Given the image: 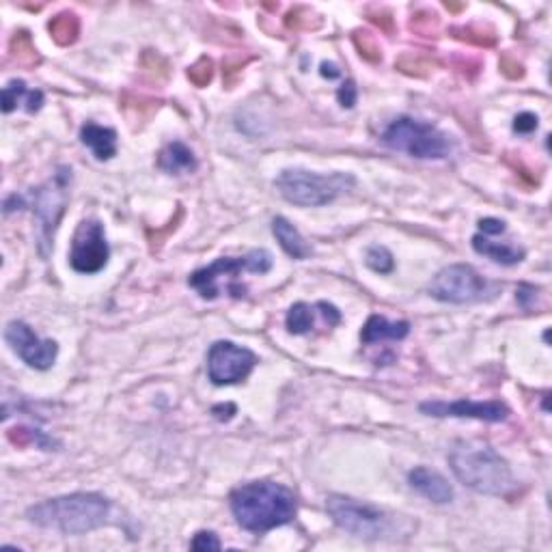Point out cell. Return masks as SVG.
<instances>
[{"mask_svg":"<svg viewBox=\"0 0 552 552\" xmlns=\"http://www.w3.org/2000/svg\"><path fill=\"white\" fill-rule=\"evenodd\" d=\"M354 41H357L360 54H363L365 59H369V61H378L380 59V48L378 43L374 41V37H371V32L367 31H358L357 35H354Z\"/></svg>","mask_w":552,"mask_h":552,"instance_id":"cell-26","label":"cell"},{"mask_svg":"<svg viewBox=\"0 0 552 552\" xmlns=\"http://www.w3.org/2000/svg\"><path fill=\"white\" fill-rule=\"evenodd\" d=\"M317 315H320V304L296 303L287 311V330L292 332V335H309L315 328Z\"/></svg>","mask_w":552,"mask_h":552,"instance_id":"cell-21","label":"cell"},{"mask_svg":"<svg viewBox=\"0 0 552 552\" xmlns=\"http://www.w3.org/2000/svg\"><path fill=\"white\" fill-rule=\"evenodd\" d=\"M82 145L93 151L97 160H111L117 156V132L113 128H104L97 123H85L80 130Z\"/></svg>","mask_w":552,"mask_h":552,"instance_id":"cell-16","label":"cell"},{"mask_svg":"<svg viewBox=\"0 0 552 552\" xmlns=\"http://www.w3.org/2000/svg\"><path fill=\"white\" fill-rule=\"evenodd\" d=\"M255 365V354L231 341H216L207 352V376L216 386L238 385L246 380Z\"/></svg>","mask_w":552,"mask_h":552,"instance_id":"cell-9","label":"cell"},{"mask_svg":"<svg viewBox=\"0 0 552 552\" xmlns=\"http://www.w3.org/2000/svg\"><path fill=\"white\" fill-rule=\"evenodd\" d=\"M190 546H193V550H221V542L212 531H199Z\"/></svg>","mask_w":552,"mask_h":552,"instance_id":"cell-27","label":"cell"},{"mask_svg":"<svg viewBox=\"0 0 552 552\" xmlns=\"http://www.w3.org/2000/svg\"><path fill=\"white\" fill-rule=\"evenodd\" d=\"M272 233H275L281 249L285 250L289 257H294V259H307L311 255V246L307 244V240L300 236L298 229L294 227L287 218L276 216L275 221H272Z\"/></svg>","mask_w":552,"mask_h":552,"instance_id":"cell-17","label":"cell"},{"mask_svg":"<svg viewBox=\"0 0 552 552\" xmlns=\"http://www.w3.org/2000/svg\"><path fill=\"white\" fill-rule=\"evenodd\" d=\"M48 31H50L52 40L59 43V46H69L78 40L80 32V20L76 14H69V11H63V14L54 15L48 24Z\"/></svg>","mask_w":552,"mask_h":552,"instance_id":"cell-22","label":"cell"},{"mask_svg":"<svg viewBox=\"0 0 552 552\" xmlns=\"http://www.w3.org/2000/svg\"><path fill=\"white\" fill-rule=\"evenodd\" d=\"M231 511L250 533H267L296 518L294 492L276 481H250L231 492Z\"/></svg>","mask_w":552,"mask_h":552,"instance_id":"cell-1","label":"cell"},{"mask_svg":"<svg viewBox=\"0 0 552 552\" xmlns=\"http://www.w3.org/2000/svg\"><path fill=\"white\" fill-rule=\"evenodd\" d=\"M451 471L466 488L479 494L505 496L513 490L510 464L481 440H460L449 453Z\"/></svg>","mask_w":552,"mask_h":552,"instance_id":"cell-3","label":"cell"},{"mask_svg":"<svg viewBox=\"0 0 552 552\" xmlns=\"http://www.w3.org/2000/svg\"><path fill=\"white\" fill-rule=\"evenodd\" d=\"M158 167L168 175H182V173H193L196 168V158L190 147H186L179 140L168 143L158 156Z\"/></svg>","mask_w":552,"mask_h":552,"instance_id":"cell-18","label":"cell"},{"mask_svg":"<svg viewBox=\"0 0 552 552\" xmlns=\"http://www.w3.org/2000/svg\"><path fill=\"white\" fill-rule=\"evenodd\" d=\"M365 264H367L374 272H378V275H391L393 267H395V259H393L391 250L386 249V246L374 244L367 249Z\"/></svg>","mask_w":552,"mask_h":552,"instance_id":"cell-24","label":"cell"},{"mask_svg":"<svg viewBox=\"0 0 552 552\" xmlns=\"http://www.w3.org/2000/svg\"><path fill=\"white\" fill-rule=\"evenodd\" d=\"M505 229V222L499 221V218H481L479 221L481 236H499Z\"/></svg>","mask_w":552,"mask_h":552,"instance_id":"cell-30","label":"cell"},{"mask_svg":"<svg viewBox=\"0 0 552 552\" xmlns=\"http://www.w3.org/2000/svg\"><path fill=\"white\" fill-rule=\"evenodd\" d=\"M419 410L430 417H457V419H479L488 423H501L510 417V408L501 402H471V399H457V402H425Z\"/></svg>","mask_w":552,"mask_h":552,"instance_id":"cell-13","label":"cell"},{"mask_svg":"<svg viewBox=\"0 0 552 552\" xmlns=\"http://www.w3.org/2000/svg\"><path fill=\"white\" fill-rule=\"evenodd\" d=\"M276 188L285 201L300 207H321L332 204L357 186L349 173L320 175L303 168H287L276 177Z\"/></svg>","mask_w":552,"mask_h":552,"instance_id":"cell-4","label":"cell"},{"mask_svg":"<svg viewBox=\"0 0 552 552\" xmlns=\"http://www.w3.org/2000/svg\"><path fill=\"white\" fill-rule=\"evenodd\" d=\"M212 76H214V65H212L210 59H199V61L188 69V78L193 80V85L196 86L210 85Z\"/></svg>","mask_w":552,"mask_h":552,"instance_id":"cell-25","label":"cell"},{"mask_svg":"<svg viewBox=\"0 0 552 552\" xmlns=\"http://www.w3.org/2000/svg\"><path fill=\"white\" fill-rule=\"evenodd\" d=\"M339 74L341 72H339L332 63H321V76H324V78H339Z\"/></svg>","mask_w":552,"mask_h":552,"instance_id":"cell-32","label":"cell"},{"mask_svg":"<svg viewBox=\"0 0 552 552\" xmlns=\"http://www.w3.org/2000/svg\"><path fill=\"white\" fill-rule=\"evenodd\" d=\"M5 339L18 357L32 369L46 371L57 360L59 346L52 339H40L24 321H9L5 328Z\"/></svg>","mask_w":552,"mask_h":552,"instance_id":"cell-12","label":"cell"},{"mask_svg":"<svg viewBox=\"0 0 552 552\" xmlns=\"http://www.w3.org/2000/svg\"><path fill=\"white\" fill-rule=\"evenodd\" d=\"M24 207V199L18 195H11L7 201H5V214H11L14 210H22Z\"/></svg>","mask_w":552,"mask_h":552,"instance_id":"cell-31","label":"cell"},{"mask_svg":"<svg viewBox=\"0 0 552 552\" xmlns=\"http://www.w3.org/2000/svg\"><path fill=\"white\" fill-rule=\"evenodd\" d=\"M18 104H26V111L37 113L43 106V93L29 91L22 80H11L3 89V113H11Z\"/></svg>","mask_w":552,"mask_h":552,"instance_id":"cell-20","label":"cell"},{"mask_svg":"<svg viewBox=\"0 0 552 552\" xmlns=\"http://www.w3.org/2000/svg\"><path fill=\"white\" fill-rule=\"evenodd\" d=\"M326 507L337 527L357 535V538L376 539L391 531V518L378 507L367 505V502L332 494L326 501Z\"/></svg>","mask_w":552,"mask_h":552,"instance_id":"cell-7","label":"cell"},{"mask_svg":"<svg viewBox=\"0 0 552 552\" xmlns=\"http://www.w3.org/2000/svg\"><path fill=\"white\" fill-rule=\"evenodd\" d=\"M31 522L37 527L52 529L65 535H82L100 529L111 516V502L95 492H76L43 501L26 511Z\"/></svg>","mask_w":552,"mask_h":552,"instance_id":"cell-2","label":"cell"},{"mask_svg":"<svg viewBox=\"0 0 552 552\" xmlns=\"http://www.w3.org/2000/svg\"><path fill=\"white\" fill-rule=\"evenodd\" d=\"M69 182H72V171L68 167H61L50 182L35 190V218L40 222L41 244H52L54 229H57L65 205H68Z\"/></svg>","mask_w":552,"mask_h":552,"instance_id":"cell-10","label":"cell"},{"mask_svg":"<svg viewBox=\"0 0 552 552\" xmlns=\"http://www.w3.org/2000/svg\"><path fill=\"white\" fill-rule=\"evenodd\" d=\"M408 484L431 502L445 505V502L453 501V488L449 481L442 477L440 473L430 471V468L425 466H417L414 471H410Z\"/></svg>","mask_w":552,"mask_h":552,"instance_id":"cell-14","label":"cell"},{"mask_svg":"<svg viewBox=\"0 0 552 552\" xmlns=\"http://www.w3.org/2000/svg\"><path fill=\"white\" fill-rule=\"evenodd\" d=\"M382 143L393 151H402L419 160H442L451 154V140L428 122L399 117L382 134Z\"/></svg>","mask_w":552,"mask_h":552,"instance_id":"cell-5","label":"cell"},{"mask_svg":"<svg viewBox=\"0 0 552 552\" xmlns=\"http://www.w3.org/2000/svg\"><path fill=\"white\" fill-rule=\"evenodd\" d=\"M408 335V321H389L382 315H371L367 324L363 326V332H360V341H363L365 346H371V343L380 341H402V339H406Z\"/></svg>","mask_w":552,"mask_h":552,"instance_id":"cell-15","label":"cell"},{"mask_svg":"<svg viewBox=\"0 0 552 552\" xmlns=\"http://www.w3.org/2000/svg\"><path fill=\"white\" fill-rule=\"evenodd\" d=\"M111 249L100 221H82L74 233L69 264L80 275H95L106 267Z\"/></svg>","mask_w":552,"mask_h":552,"instance_id":"cell-11","label":"cell"},{"mask_svg":"<svg viewBox=\"0 0 552 552\" xmlns=\"http://www.w3.org/2000/svg\"><path fill=\"white\" fill-rule=\"evenodd\" d=\"M473 249L477 250L479 255H485L488 259L496 261V264H501V266H516L524 259L522 249H518V246H511V244L492 242V240L481 236V233H477V236L473 238Z\"/></svg>","mask_w":552,"mask_h":552,"instance_id":"cell-19","label":"cell"},{"mask_svg":"<svg viewBox=\"0 0 552 552\" xmlns=\"http://www.w3.org/2000/svg\"><path fill=\"white\" fill-rule=\"evenodd\" d=\"M270 267L272 255L264 249H255L242 257H221L212 266L201 267L188 278V285L196 289L201 298L214 300L221 296L218 287H221L222 278H231L236 283V275H242V272L266 275V272H270Z\"/></svg>","mask_w":552,"mask_h":552,"instance_id":"cell-6","label":"cell"},{"mask_svg":"<svg viewBox=\"0 0 552 552\" xmlns=\"http://www.w3.org/2000/svg\"><path fill=\"white\" fill-rule=\"evenodd\" d=\"M488 294H492L490 283L466 264L445 267L430 283V296L449 304L479 303L488 298Z\"/></svg>","mask_w":552,"mask_h":552,"instance_id":"cell-8","label":"cell"},{"mask_svg":"<svg viewBox=\"0 0 552 552\" xmlns=\"http://www.w3.org/2000/svg\"><path fill=\"white\" fill-rule=\"evenodd\" d=\"M513 130L518 134H531L533 130H538V114L533 113H522L513 119Z\"/></svg>","mask_w":552,"mask_h":552,"instance_id":"cell-28","label":"cell"},{"mask_svg":"<svg viewBox=\"0 0 552 552\" xmlns=\"http://www.w3.org/2000/svg\"><path fill=\"white\" fill-rule=\"evenodd\" d=\"M337 97L343 108H352L354 104H357V85H354L352 80H346L341 86H339Z\"/></svg>","mask_w":552,"mask_h":552,"instance_id":"cell-29","label":"cell"},{"mask_svg":"<svg viewBox=\"0 0 552 552\" xmlns=\"http://www.w3.org/2000/svg\"><path fill=\"white\" fill-rule=\"evenodd\" d=\"M9 440L14 442V445L18 447H29V445H37L40 449L50 451L52 447H57V442L52 439H48V436H43L41 431L37 430H29V428H15L9 431Z\"/></svg>","mask_w":552,"mask_h":552,"instance_id":"cell-23","label":"cell"}]
</instances>
